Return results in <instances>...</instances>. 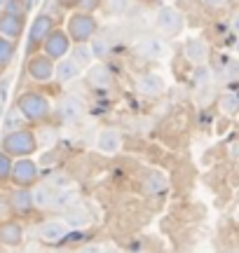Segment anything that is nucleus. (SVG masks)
I'll list each match as a JSON object with an SVG mask.
<instances>
[{
  "instance_id": "obj_1",
  "label": "nucleus",
  "mask_w": 239,
  "mask_h": 253,
  "mask_svg": "<svg viewBox=\"0 0 239 253\" xmlns=\"http://www.w3.org/2000/svg\"><path fill=\"white\" fill-rule=\"evenodd\" d=\"M17 108L31 125H45L52 118V103L40 91H24L17 99Z\"/></svg>"
},
{
  "instance_id": "obj_2",
  "label": "nucleus",
  "mask_w": 239,
  "mask_h": 253,
  "mask_svg": "<svg viewBox=\"0 0 239 253\" xmlns=\"http://www.w3.org/2000/svg\"><path fill=\"white\" fill-rule=\"evenodd\" d=\"M66 33L75 42H89L99 33V19L94 12H82V9H71V17L66 19Z\"/></svg>"
},
{
  "instance_id": "obj_3",
  "label": "nucleus",
  "mask_w": 239,
  "mask_h": 253,
  "mask_svg": "<svg viewBox=\"0 0 239 253\" xmlns=\"http://www.w3.org/2000/svg\"><path fill=\"white\" fill-rule=\"evenodd\" d=\"M40 148L38 145V136L33 129H26V126H21V129H14V131H7V134L2 136V150L12 157H28V155H33Z\"/></svg>"
},
{
  "instance_id": "obj_4",
  "label": "nucleus",
  "mask_w": 239,
  "mask_h": 253,
  "mask_svg": "<svg viewBox=\"0 0 239 253\" xmlns=\"http://www.w3.org/2000/svg\"><path fill=\"white\" fill-rule=\"evenodd\" d=\"M155 31L164 38H178L185 31V14L174 5H162L155 12Z\"/></svg>"
},
{
  "instance_id": "obj_5",
  "label": "nucleus",
  "mask_w": 239,
  "mask_h": 253,
  "mask_svg": "<svg viewBox=\"0 0 239 253\" xmlns=\"http://www.w3.org/2000/svg\"><path fill=\"white\" fill-rule=\"evenodd\" d=\"M42 52H45L49 59H54V61H59V59H64V56L71 54V47H73V40H71V36L66 33V28H52L49 31V36L45 38V42H42Z\"/></svg>"
},
{
  "instance_id": "obj_6",
  "label": "nucleus",
  "mask_w": 239,
  "mask_h": 253,
  "mask_svg": "<svg viewBox=\"0 0 239 253\" xmlns=\"http://www.w3.org/2000/svg\"><path fill=\"white\" fill-rule=\"evenodd\" d=\"M54 71H56V61L42 52V54H31L26 61V73L33 82H49L54 80Z\"/></svg>"
},
{
  "instance_id": "obj_7",
  "label": "nucleus",
  "mask_w": 239,
  "mask_h": 253,
  "mask_svg": "<svg viewBox=\"0 0 239 253\" xmlns=\"http://www.w3.org/2000/svg\"><path fill=\"white\" fill-rule=\"evenodd\" d=\"M38 176H40V167L38 162H33L31 157H17L14 164H12V183L14 185H21V188H33L38 183Z\"/></svg>"
},
{
  "instance_id": "obj_8",
  "label": "nucleus",
  "mask_w": 239,
  "mask_h": 253,
  "mask_svg": "<svg viewBox=\"0 0 239 253\" xmlns=\"http://www.w3.org/2000/svg\"><path fill=\"white\" fill-rule=\"evenodd\" d=\"M136 54L143 56V59H150V61H164L169 56V45H166L164 36H150V38H141L136 42Z\"/></svg>"
},
{
  "instance_id": "obj_9",
  "label": "nucleus",
  "mask_w": 239,
  "mask_h": 253,
  "mask_svg": "<svg viewBox=\"0 0 239 253\" xmlns=\"http://www.w3.org/2000/svg\"><path fill=\"white\" fill-rule=\"evenodd\" d=\"M183 54L193 66L209 63V59H211V45H209V40H206L204 36H193V38L185 40Z\"/></svg>"
},
{
  "instance_id": "obj_10",
  "label": "nucleus",
  "mask_w": 239,
  "mask_h": 253,
  "mask_svg": "<svg viewBox=\"0 0 239 253\" xmlns=\"http://www.w3.org/2000/svg\"><path fill=\"white\" fill-rule=\"evenodd\" d=\"M54 28V19L47 12H40L38 17H33V24L28 28V52L33 54V49L45 42V38L49 36V31Z\"/></svg>"
},
{
  "instance_id": "obj_11",
  "label": "nucleus",
  "mask_w": 239,
  "mask_h": 253,
  "mask_svg": "<svg viewBox=\"0 0 239 253\" xmlns=\"http://www.w3.org/2000/svg\"><path fill=\"white\" fill-rule=\"evenodd\" d=\"M136 91L141 96H148V99H157L166 91V80L155 71L141 73L136 78Z\"/></svg>"
},
{
  "instance_id": "obj_12",
  "label": "nucleus",
  "mask_w": 239,
  "mask_h": 253,
  "mask_svg": "<svg viewBox=\"0 0 239 253\" xmlns=\"http://www.w3.org/2000/svg\"><path fill=\"white\" fill-rule=\"evenodd\" d=\"M68 232H71V227H68V223H66L64 218H49V220H45V223L40 225V230H38L40 239L47 242V244L64 242L66 237H68Z\"/></svg>"
},
{
  "instance_id": "obj_13",
  "label": "nucleus",
  "mask_w": 239,
  "mask_h": 253,
  "mask_svg": "<svg viewBox=\"0 0 239 253\" xmlns=\"http://www.w3.org/2000/svg\"><path fill=\"white\" fill-rule=\"evenodd\" d=\"M82 75H84V68H82V66H78V63H75V59L71 54L56 61L54 80L59 82V84H71V82L80 80Z\"/></svg>"
},
{
  "instance_id": "obj_14",
  "label": "nucleus",
  "mask_w": 239,
  "mask_h": 253,
  "mask_svg": "<svg viewBox=\"0 0 239 253\" xmlns=\"http://www.w3.org/2000/svg\"><path fill=\"white\" fill-rule=\"evenodd\" d=\"M84 75H87V82L92 87H96V89H108V87L115 84V75H113V71L103 61H94L84 71Z\"/></svg>"
},
{
  "instance_id": "obj_15",
  "label": "nucleus",
  "mask_w": 239,
  "mask_h": 253,
  "mask_svg": "<svg viewBox=\"0 0 239 253\" xmlns=\"http://www.w3.org/2000/svg\"><path fill=\"white\" fill-rule=\"evenodd\" d=\"M56 113H59V118L68 122V125H73L78 120L84 115V103L78 96H71V94H66L64 99L59 101V106H56Z\"/></svg>"
},
{
  "instance_id": "obj_16",
  "label": "nucleus",
  "mask_w": 239,
  "mask_h": 253,
  "mask_svg": "<svg viewBox=\"0 0 239 253\" xmlns=\"http://www.w3.org/2000/svg\"><path fill=\"white\" fill-rule=\"evenodd\" d=\"M9 207H12V211H14V213H19V216H26V213H31V211L36 209L31 188H21V185H17V188L12 190V195H9Z\"/></svg>"
},
{
  "instance_id": "obj_17",
  "label": "nucleus",
  "mask_w": 239,
  "mask_h": 253,
  "mask_svg": "<svg viewBox=\"0 0 239 253\" xmlns=\"http://www.w3.org/2000/svg\"><path fill=\"white\" fill-rule=\"evenodd\" d=\"M122 148V136H120L118 129L113 126H106L96 134V150L103 155H115Z\"/></svg>"
},
{
  "instance_id": "obj_18",
  "label": "nucleus",
  "mask_w": 239,
  "mask_h": 253,
  "mask_svg": "<svg viewBox=\"0 0 239 253\" xmlns=\"http://www.w3.org/2000/svg\"><path fill=\"white\" fill-rule=\"evenodd\" d=\"M24 33V14H14V12H2L0 14V36L17 40Z\"/></svg>"
},
{
  "instance_id": "obj_19",
  "label": "nucleus",
  "mask_w": 239,
  "mask_h": 253,
  "mask_svg": "<svg viewBox=\"0 0 239 253\" xmlns=\"http://www.w3.org/2000/svg\"><path fill=\"white\" fill-rule=\"evenodd\" d=\"M0 242L7 246H19L24 242V227L17 220H2L0 223Z\"/></svg>"
},
{
  "instance_id": "obj_20",
  "label": "nucleus",
  "mask_w": 239,
  "mask_h": 253,
  "mask_svg": "<svg viewBox=\"0 0 239 253\" xmlns=\"http://www.w3.org/2000/svg\"><path fill=\"white\" fill-rule=\"evenodd\" d=\"M218 110L225 118H239V91L228 89L218 94Z\"/></svg>"
},
{
  "instance_id": "obj_21",
  "label": "nucleus",
  "mask_w": 239,
  "mask_h": 253,
  "mask_svg": "<svg viewBox=\"0 0 239 253\" xmlns=\"http://www.w3.org/2000/svg\"><path fill=\"white\" fill-rule=\"evenodd\" d=\"M78 199H80L78 190H73L71 185H68V188L56 190V195H54V199H52V207L49 209H56V211H68L73 204H78Z\"/></svg>"
},
{
  "instance_id": "obj_22",
  "label": "nucleus",
  "mask_w": 239,
  "mask_h": 253,
  "mask_svg": "<svg viewBox=\"0 0 239 253\" xmlns=\"http://www.w3.org/2000/svg\"><path fill=\"white\" fill-rule=\"evenodd\" d=\"M31 192H33V204H36V209H49L52 207V199H54V195H56V188H52L49 183H40V185H33Z\"/></svg>"
},
{
  "instance_id": "obj_23",
  "label": "nucleus",
  "mask_w": 239,
  "mask_h": 253,
  "mask_svg": "<svg viewBox=\"0 0 239 253\" xmlns=\"http://www.w3.org/2000/svg\"><path fill=\"white\" fill-rule=\"evenodd\" d=\"M64 220L68 223V227H71V230H82V227H87L89 223H92L89 213H87L84 209H80L78 204H73V207L66 211V213H64Z\"/></svg>"
},
{
  "instance_id": "obj_24",
  "label": "nucleus",
  "mask_w": 239,
  "mask_h": 253,
  "mask_svg": "<svg viewBox=\"0 0 239 253\" xmlns=\"http://www.w3.org/2000/svg\"><path fill=\"white\" fill-rule=\"evenodd\" d=\"M71 56L75 59V63H78V66H82L84 71H87L94 61H96V56H94L89 42H75V45L71 47Z\"/></svg>"
},
{
  "instance_id": "obj_25",
  "label": "nucleus",
  "mask_w": 239,
  "mask_h": 253,
  "mask_svg": "<svg viewBox=\"0 0 239 253\" xmlns=\"http://www.w3.org/2000/svg\"><path fill=\"white\" fill-rule=\"evenodd\" d=\"M143 192L146 195H162V192H166V176L159 171H150L143 178Z\"/></svg>"
},
{
  "instance_id": "obj_26",
  "label": "nucleus",
  "mask_w": 239,
  "mask_h": 253,
  "mask_svg": "<svg viewBox=\"0 0 239 253\" xmlns=\"http://www.w3.org/2000/svg\"><path fill=\"white\" fill-rule=\"evenodd\" d=\"M89 47H92L96 61H103L106 56L111 54V42H108V38H103L101 33H96V36L89 40Z\"/></svg>"
},
{
  "instance_id": "obj_27",
  "label": "nucleus",
  "mask_w": 239,
  "mask_h": 253,
  "mask_svg": "<svg viewBox=\"0 0 239 253\" xmlns=\"http://www.w3.org/2000/svg\"><path fill=\"white\" fill-rule=\"evenodd\" d=\"M24 122H26V118L21 115V110H19V108H9L7 113H5V125H2V129H5V134H7V131L21 129V126H24Z\"/></svg>"
},
{
  "instance_id": "obj_28",
  "label": "nucleus",
  "mask_w": 239,
  "mask_h": 253,
  "mask_svg": "<svg viewBox=\"0 0 239 253\" xmlns=\"http://www.w3.org/2000/svg\"><path fill=\"white\" fill-rule=\"evenodd\" d=\"M17 40H9V38L0 36V66L5 68L12 59H14V52H17Z\"/></svg>"
},
{
  "instance_id": "obj_29",
  "label": "nucleus",
  "mask_w": 239,
  "mask_h": 253,
  "mask_svg": "<svg viewBox=\"0 0 239 253\" xmlns=\"http://www.w3.org/2000/svg\"><path fill=\"white\" fill-rule=\"evenodd\" d=\"M211 80H213V71L209 68V63H199V66H195V71H193L195 87H206Z\"/></svg>"
},
{
  "instance_id": "obj_30",
  "label": "nucleus",
  "mask_w": 239,
  "mask_h": 253,
  "mask_svg": "<svg viewBox=\"0 0 239 253\" xmlns=\"http://www.w3.org/2000/svg\"><path fill=\"white\" fill-rule=\"evenodd\" d=\"M218 78L223 82H237L239 80V59H228L225 66L221 68V73H218Z\"/></svg>"
},
{
  "instance_id": "obj_31",
  "label": "nucleus",
  "mask_w": 239,
  "mask_h": 253,
  "mask_svg": "<svg viewBox=\"0 0 239 253\" xmlns=\"http://www.w3.org/2000/svg\"><path fill=\"white\" fill-rule=\"evenodd\" d=\"M12 164H14V157L7 155L5 150H0V181H7L12 176Z\"/></svg>"
},
{
  "instance_id": "obj_32",
  "label": "nucleus",
  "mask_w": 239,
  "mask_h": 253,
  "mask_svg": "<svg viewBox=\"0 0 239 253\" xmlns=\"http://www.w3.org/2000/svg\"><path fill=\"white\" fill-rule=\"evenodd\" d=\"M42 129H45V138L40 136V138H38V145H42V148L54 145L56 143V129L54 126H42Z\"/></svg>"
},
{
  "instance_id": "obj_33",
  "label": "nucleus",
  "mask_w": 239,
  "mask_h": 253,
  "mask_svg": "<svg viewBox=\"0 0 239 253\" xmlns=\"http://www.w3.org/2000/svg\"><path fill=\"white\" fill-rule=\"evenodd\" d=\"M103 5V0H78V5L75 9H82V12H94L96 14V9Z\"/></svg>"
},
{
  "instance_id": "obj_34",
  "label": "nucleus",
  "mask_w": 239,
  "mask_h": 253,
  "mask_svg": "<svg viewBox=\"0 0 239 253\" xmlns=\"http://www.w3.org/2000/svg\"><path fill=\"white\" fill-rule=\"evenodd\" d=\"M129 9V0H111V12L113 14H124Z\"/></svg>"
},
{
  "instance_id": "obj_35",
  "label": "nucleus",
  "mask_w": 239,
  "mask_h": 253,
  "mask_svg": "<svg viewBox=\"0 0 239 253\" xmlns=\"http://www.w3.org/2000/svg\"><path fill=\"white\" fill-rule=\"evenodd\" d=\"M7 89H9V80L7 78H0V103L7 101Z\"/></svg>"
},
{
  "instance_id": "obj_36",
  "label": "nucleus",
  "mask_w": 239,
  "mask_h": 253,
  "mask_svg": "<svg viewBox=\"0 0 239 253\" xmlns=\"http://www.w3.org/2000/svg\"><path fill=\"white\" fill-rule=\"evenodd\" d=\"M202 5L209 9H221L228 5V0H202Z\"/></svg>"
},
{
  "instance_id": "obj_37",
  "label": "nucleus",
  "mask_w": 239,
  "mask_h": 253,
  "mask_svg": "<svg viewBox=\"0 0 239 253\" xmlns=\"http://www.w3.org/2000/svg\"><path fill=\"white\" fill-rule=\"evenodd\" d=\"M7 211H12V207H9V199H2V197H0V220H5Z\"/></svg>"
},
{
  "instance_id": "obj_38",
  "label": "nucleus",
  "mask_w": 239,
  "mask_h": 253,
  "mask_svg": "<svg viewBox=\"0 0 239 253\" xmlns=\"http://www.w3.org/2000/svg\"><path fill=\"white\" fill-rule=\"evenodd\" d=\"M230 28H232V33H237V36H239V9H235V12H232Z\"/></svg>"
},
{
  "instance_id": "obj_39",
  "label": "nucleus",
  "mask_w": 239,
  "mask_h": 253,
  "mask_svg": "<svg viewBox=\"0 0 239 253\" xmlns=\"http://www.w3.org/2000/svg\"><path fill=\"white\" fill-rule=\"evenodd\" d=\"M54 2L64 9H75V5H78V0H54Z\"/></svg>"
},
{
  "instance_id": "obj_40",
  "label": "nucleus",
  "mask_w": 239,
  "mask_h": 253,
  "mask_svg": "<svg viewBox=\"0 0 239 253\" xmlns=\"http://www.w3.org/2000/svg\"><path fill=\"white\" fill-rule=\"evenodd\" d=\"M235 54L239 56V36H237V40H235Z\"/></svg>"
},
{
  "instance_id": "obj_41",
  "label": "nucleus",
  "mask_w": 239,
  "mask_h": 253,
  "mask_svg": "<svg viewBox=\"0 0 239 253\" xmlns=\"http://www.w3.org/2000/svg\"><path fill=\"white\" fill-rule=\"evenodd\" d=\"M232 148H239V143H235ZM232 157H239V150H232Z\"/></svg>"
},
{
  "instance_id": "obj_42",
  "label": "nucleus",
  "mask_w": 239,
  "mask_h": 253,
  "mask_svg": "<svg viewBox=\"0 0 239 253\" xmlns=\"http://www.w3.org/2000/svg\"><path fill=\"white\" fill-rule=\"evenodd\" d=\"M7 5V0H0V7H5Z\"/></svg>"
},
{
  "instance_id": "obj_43",
  "label": "nucleus",
  "mask_w": 239,
  "mask_h": 253,
  "mask_svg": "<svg viewBox=\"0 0 239 253\" xmlns=\"http://www.w3.org/2000/svg\"><path fill=\"white\" fill-rule=\"evenodd\" d=\"M0 68H2V66H0Z\"/></svg>"
}]
</instances>
